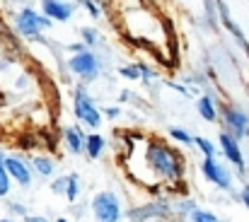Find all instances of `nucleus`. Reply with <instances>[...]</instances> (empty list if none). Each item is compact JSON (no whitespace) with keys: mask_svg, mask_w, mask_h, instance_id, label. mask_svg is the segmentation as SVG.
Returning <instances> with one entry per match:
<instances>
[{"mask_svg":"<svg viewBox=\"0 0 249 222\" xmlns=\"http://www.w3.org/2000/svg\"><path fill=\"white\" fill-rule=\"evenodd\" d=\"M220 121H223V131L235 136L237 140L249 138V111L240 104H225L220 109Z\"/></svg>","mask_w":249,"mask_h":222,"instance_id":"obj_5","label":"nucleus"},{"mask_svg":"<svg viewBox=\"0 0 249 222\" xmlns=\"http://www.w3.org/2000/svg\"><path fill=\"white\" fill-rule=\"evenodd\" d=\"M145 159H148L155 179H162L169 184H177L184 179V154L179 150L169 148L162 140H153L148 145Z\"/></svg>","mask_w":249,"mask_h":222,"instance_id":"obj_1","label":"nucleus"},{"mask_svg":"<svg viewBox=\"0 0 249 222\" xmlns=\"http://www.w3.org/2000/svg\"><path fill=\"white\" fill-rule=\"evenodd\" d=\"M73 114L80 121V126H87L92 131H97L104 121V114L99 111V106L94 104V99L85 92L83 87H78L75 97H73Z\"/></svg>","mask_w":249,"mask_h":222,"instance_id":"obj_4","label":"nucleus"},{"mask_svg":"<svg viewBox=\"0 0 249 222\" xmlns=\"http://www.w3.org/2000/svg\"><path fill=\"white\" fill-rule=\"evenodd\" d=\"M237 201L247 208V213H249V184H245V186H242V191L237 193Z\"/></svg>","mask_w":249,"mask_h":222,"instance_id":"obj_25","label":"nucleus"},{"mask_svg":"<svg viewBox=\"0 0 249 222\" xmlns=\"http://www.w3.org/2000/svg\"><path fill=\"white\" fill-rule=\"evenodd\" d=\"M102 114H104V119H114V121L121 119V109H119V106H107Z\"/></svg>","mask_w":249,"mask_h":222,"instance_id":"obj_26","label":"nucleus"},{"mask_svg":"<svg viewBox=\"0 0 249 222\" xmlns=\"http://www.w3.org/2000/svg\"><path fill=\"white\" fill-rule=\"evenodd\" d=\"M80 36H83L85 46H97V44L102 41L99 29H94V27H83V29H80Z\"/></svg>","mask_w":249,"mask_h":222,"instance_id":"obj_20","label":"nucleus"},{"mask_svg":"<svg viewBox=\"0 0 249 222\" xmlns=\"http://www.w3.org/2000/svg\"><path fill=\"white\" fill-rule=\"evenodd\" d=\"M83 51H87V46H85L83 41L80 44H71V53H83Z\"/></svg>","mask_w":249,"mask_h":222,"instance_id":"obj_29","label":"nucleus"},{"mask_svg":"<svg viewBox=\"0 0 249 222\" xmlns=\"http://www.w3.org/2000/svg\"><path fill=\"white\" fill-rule=\"evenodd\" d=\"M53 22L46 17V15H39L34 7H22L19 15L15 17V29L17 34H22L24 39L29 41H39L41 39V32L44 29H51ZM44 41V39H41Z\"/></svg>","mask_w":249,"mask_h":222,"instance_id":"obj_3","label":"nucleus"},{"mask_svg":"<svg viewBox=\"0 0 249 222\" xmlns=\"http://www.w3.org/2000/svg\"><path fill=\"white\" fill-rule=\"evenodd\" d=\"M51 191H53L56 196H63V193H66V176H56V179L51 181Z\"/></svg>","mask_w":249,"mask_h":222,"instance_id":"obj_24","label":"nucleus"},{"mask_svg":"<svg viewBox=\"0 0 249 222\" xmlns=\"http://www.w3.org/2000/svg\"><path fill=\"white\" fill-rule=\"evenodd\" d=\"M194 145L201 150V154H203V157H215V154H218V145H215L211 138L196 136V138H194Z\"/></svg>","mask_w":249,"mask_h":222,"instance_id":"obj_17","label":"nucleus"},{"mask_svg":"<svg viewBox=\"0 0 249 222\" xmlns=\"http://www.w3.org/2000/svg\"><path fill=\"white\" fill-rule=\"evenodd\" d=\"M218 150L223 152V157L240 171V174H245V169H247V164H245V150H242V143L235 138V136H230V133H220L218 136Z\"/></svg>","mask_w":249,"mask_h":222,"instance_id":"obj_9","label":"nucleus"},{"mask_svg":"<svg viewBox=\"0 0 249 222\" xmlns=\"http://www.w3.org/2000/svg\"><path fill=\"white\" fill-rule=\"evenodd\" d=\"M104 148H107V138H104L102 133H89V136H87L85 154H87L89 159H99L102 152H104Z\"/></svg>","mask_w":249,"mask_h":222,"instance_id":"obj_14","label":"nucleus"},{"mask_svg":"<svg viewBox=\"0 0 249 222\" xmlns=\"http://www.w3.org/2000/svg\"><path fill=\"white\" fill-rule=\"evenodd\" d=\"M169 138H172V143H177V145H194V138H196V136H191V133L184 131V128L172 126V128H169Z\"/></svg>","mask_w":249,"mask_h":222,"instance_id":"obj_18","label":"nucleus"},{"mask_svg":"<svg viewBox=\"0 0 249 222\" xmlns=\"http://www.w3.org/2000/svg\"><path fill=\"white\" fill-rule=\"evenodd\" d=\"M53 222H73V220H68V218H63V215H58V218H56V220Z\"/></svg>","mask_w":249,"mask_h":222,"instance_id":"obj_30","label":"nucleus"},{"mask_svg":"<svg viewBox=\"0 0 249 222\" xmlns=\"http://www.w3.org/2000/svg\"><path fill=\"white\" fill-rule=\"evenodd\" d=\"M80 188H83V184H80V176L78 174H66V198L71 201V203H75L78 198H80Z\"/></svg>","mask_w":249,"mask_h":222,"instance_id":"obj_15","label":"nucleus"},{"mask_svg":"<svg viewBox=\"0 0 249 222\" xmlns=\"http://www.w3.org/2000/svg\"><path fill=\"white\" fill-rule=\"evenodd\" d=\"M80 5H83L87 12H89V17H92V19H99V15H102L99 2H94V0H80Z\"/></svg>","mask_w":249,"mask_h":222,"instance_id":"obj_23","label":"nucleus"},{"mask_svg":"<svg viewBox=\"0 0 249 222\" xmlns=\"http://www.w3.org/2000/svg\"><path fill=\"white\" fill-rule=\"evenodd\" d=\"M89 215H92V222H121L126 218V210L119 193L97 191L89 201Z\"/></svg>","mask_w":249,"mask_h":222,"instance_id":"obj_2","label":"nucleus"},{"mask_svg":"<svg viewBox=\"0 0 249 222\" xmlns=\"http://www.w3.org/2000/svg\"><path fill=\"white\" fill-rule=\"evenodd\" d=\"M63 145L68 148L71 154H85V145H87V136L80 126H66L63 128Z\"/></svg>","mask_w":249,"mask_h":222,"instance_id":"obj_11","label":"nucleus"},{"mask_svg":"<svg viewBox=\"0 0 249 222\" xmlns=\"http://www.w3.org/2000/svg\"><path fill=\"white\" fill-rule=\"evenodd\" d=\"M119 75L126 77V80L141 82V66H138V61H136V63H128V66H121V68H119Z\"/></svg>","mask_w":249,"mask_h":222,"instance_id":"obj_21","label":"nucleus"},{"mask_svg":"<svg viewBox=\"0 0 249 222\" xmlns=\"http://www.w3.org/2000/svg\"><path fill=\"white\" fill-rule=\"evenodd\" d=\"M29 167H32V171H34V176L36 179H51L53 176V171H56V162H53V157H49V154H34V157H29Z\"/></svg>","mask_w":249,"mask_h":222,"instance_id":"obj_12","label":"nucleus"},{"mask_svg":"<svg viewBox=\"0 0 249 222\" xmlns=\"http://www.w3.org/2000/svg\"><path fill=\"white\" fill-rule=\"evenodd\" d=\"M141 66V82L143 85H150L153 80H158V70H153L150 66H145V63H138Z\"/></svg>","mask_w":249,"mask_h":222,"instance_id":"obj_22","label":"nucleus"},{"mask_svg":"<svg viewBox=\"0 0 249 222\" xmlns=\"http://www.w3.org/2000/svg\"><path fill=\"white\" fill-rule=\"evenodd\" d=\"M5 167H7V174L10 179L19 186V188H29L34 184V171L29 167V159H24L22 154H7L5 157Z\"/></svg>","mask_w":249,"mask_h":222,"instance_id":"obj_8","label":"nucleus"},{"mask_svg":"<svg viewBox=\"0 0 249 222\" xmlns=\"http://www.w3.org/2000/svg\"><path fill=\"white\" fill-rule=\"evenodd\" d=\"M41 12L51 22H71L75 15V5L68 0H41Z\"/></svg>","mask_w":249,"mask_h":222,"instance_id":"obj_10","label":"nucleus"},{"mask_svg":"<svg viewBox=\"0 0 249 222\" xmlns=\"http://www.w3.org/2000/svg\"><path fill=\"white\" fill-rule=\"evenodd\" d=\"M0 222H12L10 218H0Z\"/></svg>","mask_w":249,"mask_h":222,"instance_id":"obj_31","label":"nucleus"},{"mask_svg":"<svg viewBox=\"0 0 249 222\" xmlns=\"http://www.w3.org/2000/svg\"><path fill=\"white\" fill-rule=\"evenodd\" d=\"M10 213H15L17 218H24V215H29V213H27V208H24L22 203H10Z\"/></svg>","mask_w":249,"mask_h":222,"instance_id":"obj_27","label":"nucleus"},{"mask_svg":"<svg viewBox=\"0 0 249 222\" xmlns=\"http://www.w3.org/2000/svg\"><path fill=\"white\" fill-rule=\"evenodd\" d=\"M22 222H53V220H49L46 215H36V213H29V215H24V218H22Z\"/></svg>","mask_w":249,"mask_h":222,"instance_id":"obj_28","label":"nucleus"},{"mask_svg":"<svg viewBox=\"0 0 249 222\" xmlns=\"http://www.w3.org/2000/svg\"><path fill=\"white\" fill-rule=\"evenodd\" d=\"M196 111H198V116H201L203 121H208V123H213V121L220 119V106H218V102H215L211 94H201V97L196 99Z\"/></svg>","mask_w":249,"mask_h":222,"instance_id":"obj_13","label":"nucleus"},{"mask_svg":"<svg viewBox=\"0 0 249 222\" xmlns=\"http://www.w3.org/2000/svg\"><path fill=\"white\" fill-rule=\"evenodd\" d=\"M201 174L208 184H213L218 191H232L235 186V176L232 171L218 159V157H203L201 162Z\"/></svg>","mask_w":249,"mask_h":222,"instance_id":"obj_6","label":"nucleus"},{"mask_svg":"<svg viewBox=\"0 0 249 222\" xmlns=\"http://www.w3.org/2000/svg\"><path fill=\"white\" fill-rule=\"evenodd\" d=\"M5 152L0 150V198H7L10 196V188H12V179L7 174V167H5Z\"/></svg>","mask_w":249,"mask_h":222,"instance_id":"obj_16","label":"nucleus"},{"mask_svg":"<svg viewBox=\"0 0 249 222\" xmlns=\"http://www.w3.org/2000/svg\"><path fill=\"white\" fill-rule=\"evenodd\" d=\"M68 70L75 75V77L85 80V82H92L102 73V58L94 51H89V49L83 51V53H73L68 58Z\"/></svg>","mask_w":249,"mask_h":222,"instance_id":"obj_7","label":"nucleus"},{"mask_svg":"<svg viewBox=\"0 0 249 222\" xmlns=\"http://www.w3.org/2000/svg\"><path fill=\"white\" fill-rule=\"evenodd\" d=\"M189 222H225L220 215H215L213 210H206V208H196L194 215L189 218Z\"/></svg>","mask_w":249,"mask_h":222,"instance_id":"obj_19","label":"nucleus"}]
</instances>
